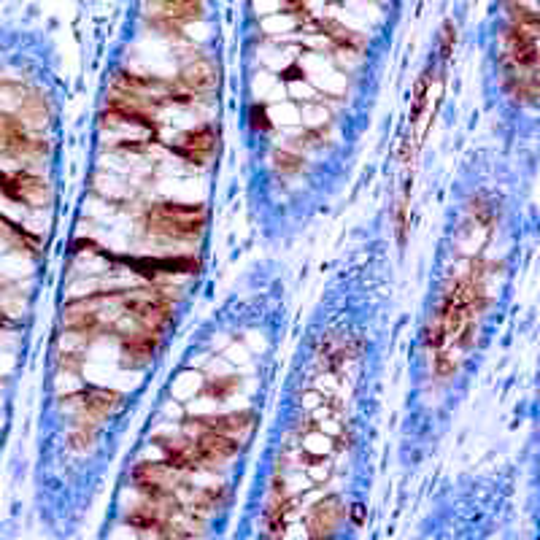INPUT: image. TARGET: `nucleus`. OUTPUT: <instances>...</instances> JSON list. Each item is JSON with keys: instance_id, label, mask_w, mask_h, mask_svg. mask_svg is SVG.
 <instances>
[{"instance_id": "obj_1", "label": "nucleus", "mask_w": 540, "mask_h": 540, "mask_svg": "<svg viewBox=\"0 0 540 540\" xmlns=\"http://www.w3.org/2000/svg\"><path fill=\"white\" fill-rule=\"evenodd\" d=\"M478 308H481V287L473 279L457 281L432 316L430 333H427L430 349L443 351L454 343H468Z\"/></svg>"}, {"instance_id": "obj_2", "label": "nucleus", "mask_w": 540, "mask_h": 540, "mask_svg": "<svg viewBox=\"0 0 540 540\" xmlns=\"http://www.w3.org/2000/svg\"><path fill=\"white\" fill-rule=\"evenodd\" d=\"M206 225V208L200 203H162L146 214L149 233L162 238H195Z\"/></svg>"}, {"instance_id": "obj_3", "label": "nucleus", "mask_w": 540, "mask_h": 540, "mask_svg": "<svg viewBox=\"0 0 540 540\" xmlns=\"http://www.w3.org/2000/svg\"><path fill=\"white\" fill-rule=\"evenodd\" d=\"M125 311H130L149 333H160L171 322L173 303L154 289H135L125 297Z\"/></svg>"}, {"instance_id": "obj_4", "label": "nucleus", "mask_w": 540, "mask_h": 540, "mask_svg": "<svg viewBox=\"0 0 540 540\" xmlns=\"http://www.w3.org/2000/svg\"><path fill=\"white\" fill-rule=\"evenodd\" d=\"M192 449H195L200 465H214V462H222V459L238 454V443L233 441V435L206 430L198 441H192Z\"/></svg>"}, {"instance_id": "obj_5", "label": "nucleus", "mask_w": 540, "mask_h": 540, "mask_svg": "<svg viewBox=\"0 0 540 540\" xmlns=\"http://www.w3.org/2000/svg\"><path fill=\"white\" fill-rule=\"evenodd\" d=\"M216 146V133L214 127H198V130H189V133L181 135L179 146H176V152L189 160L192 165H203L208 162V157L214 154Z\"/></svg>"}, {"instance_id": "obj_6", "label": "nucleus", "mask_w": 540, "mask_h": 540, "mask_svg": "<svg viewBox=\"0 0 540 540\" xmlns=\"http://www.w3.org/2000/svg\"><path fill=\"white\" fill-rule=\"evenodd\" d=\"M343 519V505L338 497H327L322 503L316 505L311 511V519H308V530L314 538H322V535H330V532L338 527V522Z\"/></svg>"}, {"instance_id": "obj_7", "label": "nucleus", "mask_w": 540, "mask_h": 540, "mask_svg": "<svg viewBox=\"0 0 540 540\" xmlns=\"http://www.w3.org/2000/svg\"><path fill=\"white\" fill-rule=\"evenodd\" d=\"M119 392H108V389H84L81 395H76L73 400L81 405V411L90 416V419H103L119 405Z\"/></svg>"}, {"instance_id": "obj_8", "label": "nucleus", "mask_w": 540, "mask_h": 540, "mask_svg": "<svg viewBox=\"0 0 540 540\" xmlns=\"http://www.w3.org/2000/svg\"><path fill=\"white\" fill-rule=\"evenodd\" d=\"M179 81L184 84V87H187L189 92L214 90V84H216L214 63H211V60H203V57H198L195 63H189L181 68Z\"/></svg>"}, {"instance_id": "obj_9", "label": "nucleus", "mask_w": 540, "mask_h": 540, "mask_svg": "<svg viewBox=\"0 0 540 540\" xmlns=\"http://www.w3.org/2000/svg\"><path fill=\"white\" fill-rule=\"evenodd\" d=\"M154 349H157V338L154 333H135L127 335L122 341V354H125V365H133V368H141L146 362L154 357Z\"/></svg>"}, {"instance_id": "obj_10", "label": "nucleus", "mask_w": 540, "mask_h": 540, "mask_svg": "<svg viewBox=\"0 0 540 540\" xmlns=\"http://www.w3.org/2000/svg\"><path fill=\"white\" fill-rule=\"evenodd\" d=\"M254 416L249 411H241V414H225V416H200V419H192V424H198L203 430L222 432V435H241L252 427Z\"/></svg>"}, {"instance_id": "obj_11", "label": "nucleus", "mask_w": 540, "mask_h": 540, "mask_svg": "<svg viewBox=\"0 0 540 540\" xmlns=\"http://www.w3.org/2000/svg\"><path fill=\"white\" fill-rule=\"evenodd\" d=\"M157 446L165 451V465L171 470H195L200 465L198 457H195V449H192V443L162 441L160 438Z\"/></svg>"}, {"instance_id": "obj_12", "label": "nucleus", "mask_w": 540, "mask_h": 540, "mask_svg": "<svg viewBox=\"0 0 540 540\" xmlns=\"http://www.w3.org/2000/svg\"><path fill=\"white\" fill-rule=\"evenodd\" d=\"M276 168H279L281 173H297L300 168H303V160H300L297 154L279 152L276 154Z\"/></svg>"}, {"instance_id": "obj_13", "label": "nucleus", "mask_w": 540, "mask_h": 540, "mask_svg": "<svg viewBox=\"0 0 540 540\" xmlns=\"http://www.w3.org/2000/svg\"><path fill=\"white\" fill-rule=\"evenodd\" d=\"M219 489H206V492H200L198 500H195V505H198L200 511H211V508H216V503H219Z\"/></svg>"}, {"instance_id": "obj_14", "label": "nucleus", "mask_w": 540, "mask_h": 540, "mask_svg": "<svg viewBox=\"0 0 540 540\" xmlns=\"http://www.w3.org/2000/svg\"><path fill=\"white\" fill-rule=\"evenodd\" d=\"M252 127L254 130H270V122H268V111H265V106H252Z\"/></svg>"}]
</instances>
